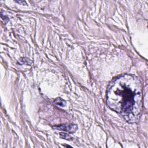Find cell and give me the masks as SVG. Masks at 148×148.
Wrapping results in <instances>:
<instances>
[{
  "label": "cell",
  "instance_id": "cell-2",
  "mask_svg": "<svg viewBox=\"0 0 148 148\" xmlns=\"http://www.w3.org/2000/svg\"><path fill=\"white\" fill-rule=\"evenodd\" d=\"M54 128L57 130H61V131H65L69 132L70 133H73L75 132L77 128V127L75 124H61L59 125H56L53 127Z\"/></svg>",
  "mask_w": 148,
  "mask_h": 148
},
{
  "label": "cell",
  "instance_id": "cell-3",
  "mask_svg": "<svg viewBox=\"0 0 148 148\" xmlns=\"http://www.w3.org/2000/svg\"><path fill=\"white\" fill-rule=\"evenodd\" d=\"M54 103L55 104H56L58 106H62V107H64L65 105V102L61 98H57L55 101H54Z\"/></svg>",
  "mask_w": 148,
  "mask_h": 148
},
{
  "label": "cell",
  "instance_id": "cell-1",
  "mask_svg": "<svg viewBox=\"0 0 148 148\" xmlns=\"http://www.w3.org/2000/svg\"><path fill=\"white\" fill-rule=\"evenodd\" d=\"M106 104L127 122L138 121L142 110V88L139 79L130 74L114 78L107 90Z\"/></svg>",
  "mask_w": 148,
  "mask_h": 148
},
{
  "label": "cell",
  "instance_id": "cell-4",
  "mask_svg": "<svg viewBox=\"0 0 148 148\" xmlns=\"http://www.w3.org/2000/svg\"><path fill=\"white\" fill-rule=\"evenodd\" d=\"M60 137L61 138H62V139H66V140H72V138L69 135H68V134H65V133H61L60 134Z\"/></svg>",
  "mask_w": 148,
  "mask_h": 148
}]
</instances>
